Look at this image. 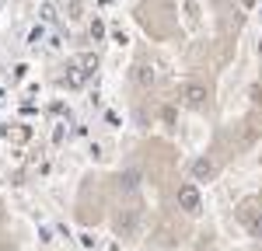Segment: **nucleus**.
Wrapping results in <instances>:
<instances>
[{
	"instance_id": "nucleus-3",
	"label": "nucleus",
	"mask_w": 262,
	"mask_h": 251,
	"mask_svg": "<svg viewBox=\"0 0 262 251\" xmlns=\"http://www.w3.org/2000/svg\"><path fill=\"white\" fill-rule=\"evenodd\" d=\"M175 199H179V209H182V213H189V216H196V213L203 209V199H200V188H196V185H182Z\"/></svg>"
},
{
	"instance_id": "nucleus-8",
	"label": "nucleus",
	"mask_w": 262,
	"mask_h": 251,
	"mask_svg": "<svg viewBox=\"0 0 262 251\" xmlns=\"http://www.w3.org/2000/svg\"><path fill=\"white\" fill-rule=\"evenodd\" d=\"M116 227H119V234H126V237H129V234L137 230V213H126V216H119V220H116Z\"/></svg>"
},
{
	"instance_id": "nucleus-7",
	"label": "nucleus",
	"mask_w": 262,
	"mask_h": 251,
	"mask_svg": "<svg viewBox=\"0 0 262 251\" xmlns=\"http://www.w3.org/2000/svg\"><path fill=\"white\" fill-rule=\"evenodd\" d=\"M119 185H122V192H137L140 188V171H126L119 178Z\"/></svg>"
},
{
	"instance_id": "nucleus-5",
	"label": "nucleus",
	"mask_w": 262,
	"mask_h": 251,
	"mask_svg": "<svg viewBox=\"0 0 262 251\" xmlns=\"http://www.w3.org/2000/svg\"><path fill=\"white\" fill-rule=\"evenodd\" d=\"M189 174H192V182H210V178L217 174V164H213L210 157H196L192 167H189Z\"/></svg>"
},
{
	"instance_id": "nucleus-10",
	"label": "nucleus",
	"mask_w": 262,
	"mask_h": 251,
	"mask_svg": "<svg viewBox=\"0 0 262 251\" xmlns=\"http://www.w3.org/2000/svg\"><path fill=\"white\" fill-rule=\"evenodd\" d=\"M259 14H262V11H259Z\"/></svg>"
},
{
	"instance_id": "nucleus-6",
	"label": "nucleus",
	"mask_w": 262,
	"mask_h": 251,
	"mask_svg": "<svg viewBox=\"0 0 262 251\" xmlns=\"http://www.w3.org/2000/svg\"><path fill=\"white\" fill-rule=\"evenodd\" d=\"M133 81H137V87H154L158 73H154V66H150V63H140V66L133 70Z\"/></svg>"
},
{
	"instance_id": "nucleus-9",
	"label": "nucleus",
	"mask_w": 262,
	"mask_h": 251,
	"mask_svg": "<svg viewBox=\"0 0 262 251\" xmlns=\"http://www.w3.org/2000/svg\"><path fill=\"white\" fill-rule=\"evenodd\" d=\"M259 56H262V39H259Z\"/></svg>"
},
{
	"instance_id": "nucleus-2",
	"label": "nucleus",
	"mask_w": 262,
	"mask_h": 251,
	"mask_svg": "<svg viewBox=\"0 0 262 251\" xmlns=\"http://www.w3.org/2000/svg\"><path fill=\"white\" fill-rule=\"evenodd\" d=\"M95 66H98V60H95V56H81V60L70 66L67 84H70V87H84V84H88V77L95 73Z\"/></svg>"
},
{
	"instance_id": "nucleus-1",
	"label": "nucleus",
	"mask_w": 262,
	"mask_h": 251,
	"mask_svg": "<svg viewBox=\"0 0 262 251\" xmlns=\"http://www.w3.org/2000/svg\"><path fill=\"white\" fill-rule=\"evenodd\" d=\"M182 102H185V108H192V112H203V108L210 105L206 84L203 81H185V87H182Z\"/></svg>"
},
{
	"instance_id": "nucleus-4",
	"label": "nucleus",
	"mask_w": 262,
	"mask_h": 251,
	"mask_svg": "<svg viewBox=\"0 0 262 251\" xmlns=\"http://www.w3.org/2000/svg\"><path fill=\"white\" fill-rule=\"evenodd\" d=\"M242 223L248 227L252 237H259V241H262V209H255L252 203H245V206H242Z\"/></svg>"
}]
</instances>
